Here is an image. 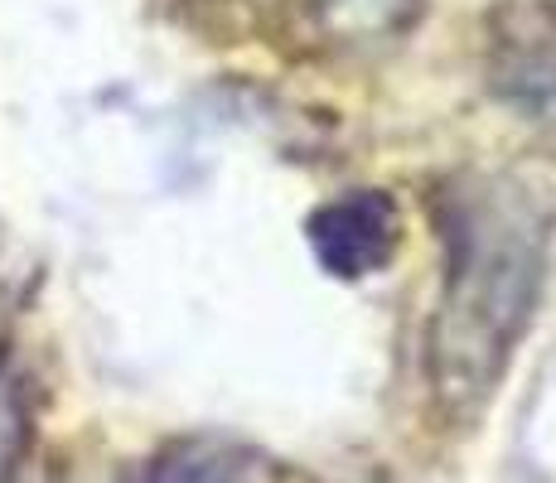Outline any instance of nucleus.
Returning a JSON list of instances; mask_svg holds the SVG:
<instances>
[{
	"label": "nucleus",
	"mask_w": 556,
	"mask_h": 483,
	"mask_svg": "<svg viewBox=\"0 0 556 483\" xmlns=\"http://www.w3.org/2000/svg\"><path fill=\"white\" fill-rule=\"evenodd\" d=\"M141 483H291L271 455L238 440H179L151 459Z\"/></svg>",
	"instance_id": "20e7f679"
},
{
	"label": "nucleus",
	"mask_w": 556,
	"mask_h": 483,
	"mask_svg": "<svg viewBox=\"0 0 556 483\" xmlns=\"http://www.w3.org/2000/svg\"><path fill=\"white\" fill-rule=\"evenodd\" d=\"M441 290L426 325V386L455 421L494 402L538 319L552 256V208L513 175H455L435 189Z\"/></svg>",
	"instance_id": "f257e3e1"
},
{
	"label": "nucleus",
	"mask_w": 556,
	"mask_h": 483,
	"mask_svg": "<svg viewBox=\"0 0 556 483\" xmlns=\"http://www.w3.org/2000/svg\"><path fill=\"white\" fill-rule=\"evenodd\" d=\"M402 203L388 189H344L305 218V242L334 281L382 276L402 252Z\"/></svg>",
	"instance_id": "7ed1b4c3"
},
{
	"label": "nucleus",
	"mask_w": 556,
	"mask_h": 483,
	"mask_svg": "<svg viewBox=\"0 0 556 483\" xmlns=\"http://www.w3.org/2000/svg\"><path fill=\"white\" fill-rule=\"evenodd\" d=\"M29 421H35V416H29L25 382L10 368H0V483H10V474H15L20 459H25Z\"/></svg>",
	"instance_id": "39448f33"
},
{
	"label": "nucleus",
	"mask_w": 556,
	"mask_h": 483,
	"mask_svg": "<svg viewBox=\"0 0 556 483\" xmlns=\"http://www.w3.org/2000/svg\"><path fill=\"white\" fill-rule=\"evenodd\" d=\"M484 68L522 122L556 126V0H504L489 15Z\"/></svg>",
	"instance_id": "f03ea898"
}]
</instances>
